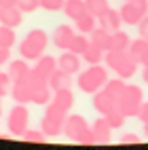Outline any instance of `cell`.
Returning <instances> with one entry per match:
<instances>
[{
    "mask_svg": "<svg viewBox=\"0 0 148 150\" xmlns=\"http://www.w3.org/2000/svg\"><path fill=\"white\" fill-rule=\"evenodd\" d=\"M137 34L148 40V15H144V17H142V21L137 23Z\"/></svg>",
    "mask_w": 148,
    "mask_h": 150,
    "instance_id": "obj_35",
    "label": "cell"
},
{
    "mask_svg": "<svg viewBox=\"0 0 148 150\" xmlns=\"http://www.w3.org/2000/svg\"><path fill=\"white\" fill-rule=\"evenodd\" d=\"M95 19L91 13H85L81 15L78 19H74V25H76V32H81V34H91L93 30H95Z\"/></svg>",
    "mask_w": 148,
    "mask_h": 150,
    "instance_id": "obj_25",
    "label": "cell"
},
{
    "mask_svg": "<svg viewBox=\"0 0 148 150\" xmlns=\"http://www.w3.org/2000/svg\"><path fill=\"white\" fill-rule=\"evenodd\" d=\"M89 127H91V125L85 121V116H81V114H68L66 121H64V131L62 133L68 139H72V142L78 144V139L89 131Z\"/></svg>",
    "mask_w": 148,
    "mask_h": 150,
    "instance_id": "obj_6",
    "label": "cell"
},
{
    "mask_svg": "<svg viewBox=\"0 0 148 150\" xmlns=\"http://www.w3.org/2000/svg\"><path fill=\"white\" fill-rule=\"evenodd\" d=\"M87 47H89V38H87V34H81V32H78V34L72 36L70 45H68V51H72V53H76V55H83Z\"/></svg>",
    "mask_w": 148,
    "mask_h": 150,
    "instance_id": "obj_28",
    "label": "cell"
},
{
    "mask_svg": "<svg viewBox=\"0 0 148 150\" xmlns=\"http://www.w3.org/2000/svg\"><path fill=\"white\" fill-rule=\"evenodd\" d=\"M131 2L140 8V13L142 15H148V0H131Z\"/></svg>",
    "mask_w": 148,
    "mask_h": 150,
    "instance_id": "obj_40",
    "label": "cell"
},
{
    "mask_svg": "<svg viewBox=\"0 0 148 150\" xmlns=\"http://www.w3.org/2000/svg\"><path fill=\"white\" fill-rule=\"evenodd\" d=\"M51 104H55L59 110H64V112H70L72 106H74V93H72V89H59V91H53Z\"/></svg>",
    "mask_w": 148,
    "mask_h": 150,
    "instance_id": "obj_13",
    "label": "cell"
},
{
    "mask_svg": "<svg viewBox=\"0 0 148 150\" xmlns=\"http://www.w3.org/2000/svg\"><path fill=\"white\" fill-rule=\"evenodd\" d=\"M57 68L64 70V72H68L70 76L78 74L81 72V55H76V53H72V51L66 49V51L57 57Z\"/></svg>",
    "mask_w": 148,
    "mask_h": 150,
    "instance_id": "obj_7",
    "label": "cell"
},
{
    "mask_svg": "<svg viewBox=\"0 0 148 150\" xmlns=\"http://www.w3.org/2000/svg\"><path fill=\"white\" fill-rule=\"evenodd\" d=\"M51 87H49V83H42L38 85L34 91H32V104L36 106H47L49 102H51Z\"/></svg>",
    "mask_w": 148,
    "mask_h": 150,
    "instance_id": "obj_24",
    "label": "cell"
},
{
    "mask_svg": "<svg viewBox=\"0 0 148 150\" xmlns=\"http://www.w3.org/2000/svg\"><path fill=\"white\" fill-rule=\"evenodd\" d=\"M127 53H129L133 59H135V62L137 64H144L146 62V57H148V40H146V38H135V40H131L129 42V49H127Z\"/></svg>",
    "mask_w": 148,
    "mask_h": 150,
    "instance_id": "obj_17",
    "label": "cell"
},
{
    "mask_svg": "<svg viewBox=\"0 0 148 150\" xmlns=\"http://www.w3.org/2000/svg\"><path fill=\"white\" fill-rule=\"evenodd\" d=\"M142 102H144V91H142V87H137V85H127L125 91L121 93V97L116 99V108L121 110L125 116H135L137 110H140V106H142Z\"/></svg>",
    "mask_w": 148,
    "mask_h": 150,
    "instance_id": "obj_3",
    "label": "cell"
},
{
    "mask_svg": "<svg viewBox=\"0 0 148 150\" xmlns=\"http://www.w3.org/2000/svg\"><path fill=\"white\" fill-rule=\"evenodd\" d=\"M121 144H140V137H137L135 133H125L121 137Z\"/></svg>",
    "mask_w": 148,
    "mask_h": 150,
    "instance_id": "obj_39",
    "label": "cell"
},
{
    "mask_svg": "<svg viewBox=\"0 0 148 150\" xmlns=\"http://www.w3.org/2000/svg\"><path fill=\"white\" fill-rule=\"evenodd\" d=\"M0 23L8 25V28H19L23 23V13L19 11L17 6H6L0 8Z\"/></svg>",
    "mask_w": 148,
    "mask_h": 150,
    "instance_id": "obj_12",
    "label": "cell"
},
{
    "mask_svg": "<svg viewBox=\"0 0 148 150\" xmlns=\"http://www.w3.org/2000/svg\"><path fill=\"white\" fill-rule=\"evenodd\" d=\"M104 118L108 121V125H110L112 129H121L123 125H125V121H127V116L121 112V110H112V112H108V114H104Z\"/></svg>",
    "mask_w": 148,
    "mask_h": 150,
    "instance_id": "obj_31",
    "label": "cell"
},
{
    "mask_svg": "<svg viewBox=\"0 0 148 150\" xmlns=\"http://www.w3.org/2000/svg\"><path fill=\"white\" fill-rule=\"evenodd\" d=\"M118 13H121V19H123V23L125 25H137L142 21V13H140V8H137L131 0H123V6L118 8Z\"/></svg>",
    "mask_w": 148,
    "mask_h": 150,
    "instance_id": "obj_9",
    "label": "cell"
},
{
    "mask_svg": "<svg viewBox=\"0 0 148 150\" xmlns=\"http://www.w3.org/2000/svg\"><path fill=\"white\" fill-rule=\"evenodd\" d=\"M89 42L95 45L97 49H102V51L106 53L108 49H110V32L108 30H104L102 25L100 28H95L91 34H89Z\"/></svg>",
    "mask_w": 148,
    "mask_h": 150,
    "instance_id": "obj_20",
    "label": "cell"
},
{
    "mask_svg": "<svg viewBox=\"0 0 148 150\" xmlns=\"http://www.w3.org/2000/svg\"><path fill=\"white\" fill-rule=\"evenodd\" d=\"M11 62V49H4V47H0V66H4Z\"/></svg>",
    "mask_w": 148,
    "mask_h": 150,
    "instance_id": "obj_38",
    "label": "cell"
},
{
    "mask_svg": "<svg viewBox=\"0 0 148 150\" xmlns=\"http://www.w3.org/2000/svg\"><path fill=\"white\" fill-rule=\"evenodd\" d=\"M125 87H127V83H125V78H121V76H116V78H108L106 81V85H104V91H108L114 99H118L121 97V93L125 91Z\"/></svg>",
    "mask_w": 148,
    "mask_h": 150,
    "instance_id": "obj_27",
    "label": "cell"
},
{
    "mask_svg": "<svg viewBox=\"0 0 148 150\" xmlns=\"http://www.w3.org/2000/svg\"><path fill=\"white\" fill-rule=\"evenodd\" d=\"M11 95H13V99L17 104H30V102H32V89L28 87V83L23 81V78L17 81V83H13Z\"/></svg>",
    "mask_w": 148,
    "mask_h": 150,
    "instance_id": "obj_19",
    "label": "cell"
},
{
    "mask_svg": "<svg viewBox=\"0 0 148 150\" xmlns=\"http://www.w3.org/2000/svg\"><path fill=\"white\" fill-rule=\"evenodd\" d=\"M66 116L68 112H64V110H59L55 104L49 102L47 104V110H45V116H42V121H40V129H42V133L47 137H55L64 131V121H66Z\"/></svg>",
    "mask_w": 148,
    "mask_h": 150,
    "instance_id": "obj_4",
    "label": "cell"
},
{
    "mask_svg": "<svg viewBox=\"0 0 148 150\" xmlns=\"http://www.w3.org/2000/svg\"><path fill=\"white\" fill-rule=\"evenodd\" d=\"M62 11H64L66 17H70L74 21V19H78L81 15L87 13V6H85V0H66Z\"/></svg>",
    "mask_w": 148,
    "mask_h": 150,
    "instance_id": "obj_22",
    "label": "cell"
},
{
    "mask_svg": "<svg viewBox=\"0 0 148 150\" xmlns=\"http://www.w3.org/2000/svg\"><path fill=\"white\" fill-rule=\"evenodd\" d=\"M106 81H108V68L95 64V66H89L87 70H83V72H78L76 85H78V89H81L83 93L93 95L95 91H100V89L106 85Z\"/></svg>",
    "mask_w": 148,
    "mask_h": 150,
    "instance_id": "obj_2",
    "label": "cell"
},
{
    "mask_svg": "<svg viewBox=\"0 0 148 150\" xmlns=\"http://www.w3.org/2000/svg\"><path fill=\"white\" fill-rule=\"evenodd\" d=\"M8 83H11V78H8V74L0 70V95H2V97L6 95V87H8Z\"/></svg>",
    "mask_w": 148,
    "mask_h": 150,
    "instance_id": "obj_36",
    "label": "cell"
},
{
    "mask_svg": "<svg viewBox=\"0 0 148 150\" xmlns=\"http://www.w3.org/2000/svg\"><path fill=\"white\" fill-rule=\"evenodd\" d=\"M142 66H148V57H146V62H144V64H142Z\"/></svg>",
    "mask_w": 148,
    "mask_h": 150,
    "instance_id": "obj_44",
    "label": "cell"
},
{
    "mask_svg": "<svg viewBox=\"0 0 148 150\" xmlns=\"http://www.w3.org/2000/svg\"><path fill=\"white\" fill-rule=\"evenodd\" d=\"M21 137L25 139V142H34V144H42L47 139V135L42 133V129L40 131H36V129H25V131L21 133Z\"/></svg>",
    "mask_w": 148,
    "mask_h": 150,
    "instance_id": "obj_32",
    "label": "cell"
},
{
    "mask_svg": "<svg viewBox=\"0 0 148 150\" xmlns=\"http://www.w3.org/2000/svg\"><path fill=\"white\" fill-rule=\"evenodd\" d=\"M0 116H2V95H0Z\"/></svg>",
    "mask_w": 148,
    "mask_h": 150,
    "instance_id": "obj_43",
    "label": "cell"
},
{
    "mask_svg": "<svg viewBox=\"0 0 148 150\" xmlns=\"http://www.w3.org/2000/svg\"><path fill=\"white\" fill-rule=\"evenodd\" d=\"M30 72V66H28V59H11L8 62V70H6V74L8 78H11V83H17V81H21V78Z\"/></svg>",
    "mask_w": 148,
    "mask_h": 150,
    "instance_id": "obj_18",
    "label": "cell"
},
{
    "mask_svg": "<svg viewBox=\"0 0 148 150\" xmlns=\"http://www.w3.org/2000/svg\"><path fill=\"white\" fill-rule=\"evenodd\" d=\"M142 81L148 85V66H142Z\"/></svg>",
    "mask_w": 148,
    "mask_h": 150,
    "instance_id": "obj_42",
    "label": "cell"
},
{
    "mask_svg": "<svg viewBox=\"0 0 148 150\" xmlns=\"http://www.w3.org/2000/svg\"><path fill=\"white\" fill-rule=\"evenodd\" d=\"M17 42V36H15V28H8L0 23V47L4 49H13Z\"/></svg>",
    "mask_w": 148,
    "mask_h": 150,
    "instance_id": "obj_29",
    "label": "cell"
},
{
    "mask_svg": "<svg viewBox=\"0 0 148 150\" xmlns=\"http://www.w3.org/2000/svg\"><path fill=\"white\" fill-rule=\"evenodd\" d=\"M30 123V110L25 108V104H15L11 108V112L6 116V127H8V133L13 135H21Z\"/></svg>",
    "mask_w": 148,
    "mask_h": 150,
    "instance_id": "obj_5",
    "label": "cell"
},
{
    "mask_svg": "<svg viewBox=\"0 0 148 150\" xmlns=\"http://www.w3.org/2000/svg\"><path fill=\"white\" fill-rule=\"evenodd\" d=\"M81 59H85V64H87V66L102 64V62H104V51H102V49H97L95 45L89 42V47L85 49V53L81 55Z\"/></svg>",
    "mask_w": 148,
    "mask_h": 150,
    "instance_id": "obj_26",
    "label": "cell"
},
{
    "mask_svg": "<svg viewBox=\"0 0 148 150\" xmlns=\"http://www.w3.org/2000/svg\"><path fill=\"white\" fill-rule=\"evenodd\" d=\"M135 116L140 118L142 123H148V102H142V106H140V110H137Z\"/></svg>",
    "mask_w": 148,
    "mask_h": 150,
    "instance_id": "obj_37",
    "label": "cell"
},
{
    "mask_svg": "<svg viewBox=\"0 0 148 150\" xmlns=\"http://www.w3.org/2000/svg\"><path fill=\"white\" fill-rule=\"evenodd\" d=\"M85 6H87V13H91L93 17H102L110 8L108 0H85Z\"/></svg>",
    "mask_w": 148,
    "mask_h": 150,
    "instance_id": "obj_30",
    "label": "cell"
},
{
    "mask_svg": "<svg viewBox=\"0 0 148 150\" xmlns=\"http://www.w3.org/2000/svg\"><path fill=\"white\" fill-rule=\"evenodd\" d=\"M49 87H51V91H59V89H70L72 87V76L68 74V72H64V70H59V68H55L53 72H51V76H49Z\"/></svg>",
    "mask_w": 148,
    "mask_h": 150,
    "instance_id": "obj_14",
    "label": "cell"
},
{
    "mask_svg": "<svg viewBox=\"0 0 148 150\" xmlns=\"http://www.w3.org/2000/svg\"><path fill=\"white\" fill-rule=\"evenodd\" d=\"M137 66H140V64H137L135 59H133L129 53H127V57L123 59V64L118 66V68L114 70V72H116V76H121V78H125V81H129V78H133V76H135Z\"/></svg>",
    "mask_w": 148,
    "mask_h": 150,
    "instance_id": "obj_21",
    "label": "cell"
},
{
    "mask_svg": "<svg viewBox=\"0 0 148 150\" xmlns=\"http://www.w3.org/2000/svg\"><path fill=\"white\" fill-rule=\"evenodd\" d=\"M6 6H17V0H0V8H6Z\"/></svg>",
    "mask_w": 148,
    "mask_h": 150,
    "instance_id": "obj_41",
    "label": "cell"
},
{
    "mask_svg": "<svg viewBox=\"0 0 148 150\" xmlns=\"http://www.w3.org/2000/svg\"><path fill=\"white\" fill-rule=\"evenodd\" d=\"M97 21H100V25L104 30H108V32H116V30H121L123 25V19H121V13L114 11V8H108V11L102 15V17H97Z\"/></svg>",
    "mask_w": 148,
    "mask_h": 150,
    "instance_id": "obj_15",
    "label": "cell"
},
{
    "mask_svg": "<svg viewBox=\"0 0 148 150\" xmlns=\"http://www.w3.org/2000/svg\"><path fill=\"white\" fill-rule=\"evenodd\" d=\"M91 131L95 135V144H108L110 142V133H112V127L108 125V121L104 116L95 118L93 125H91Z\"/></svg>",
    "mask_w": 148,
    "mask_h": 150,
    "instance_id": "obj_10",
    "label": "cell"
},
{
    "mask_svg": "<svg viewBox=\"0 0 148 150\" xmlns=\"http://www.w3.org/2000/svg\"><path fill=\"white\" fill-rule=\"evenodd\" d=\"M76 32H74V28H70V25H57L55 28V32H53V45L57 47V49H68V45H70V40H72V36H74Z\"/></svg>",
    "mask_w": 148,
    "mask_h": 150,
    "instance_id": "obj_16",
    "label": "cell"
},
{
    "mask_svg": "<svg viewBox=\"0 0 148 150\" xmlns=\"http://www.w3.org/2000/svg\"><path fill=\"white\" fill-rule=\"evenodd\" d=\"M129 42H131L129 34L116 30V32L110 34V49H108V51H127V49H129Z\"/></svg>",
    "mask_w": 148,
    "mask_h": 150,
    "instance_id": "obj_23",
    "label": "cell"
},
{
    "mask_svg": "<svg viewBox=\"0 0 148 150\" xmlns=\"http://www.w3.org/2000/svg\"><path fill=\"white\" fill-rule=\"evenodd\" d=\"M64 2L66 0H40V6L49 13H57V11L64 8Z\"/></svg>",
    "mask_w": 148,
    "mask_h": 150,
    "instance_id": "obj_34",
    "label": "cell"
},
{
    "mask_svg": "<svg viewBox=\"0 0 148 150\" xmlns=\"http://www.w3.org/2000/svg\"><path fill=\"white\" fill-rule=\"evenodd\" d=\"M17 8L25 13H34L36 8H40V0H17Z\"/></svg>",
    "mask_w": 148,
    "mask_h": 150,
    "instance_id": "obj_33",
    "label": "cell"
},
{
    "mask_svg": "<svg viewBox=\"0 0 148 150\" xmlns=\"http://www.w3.org/2000/svg\"><path fill=\"white\" fill-rule=\"evenodd\" d=\"M49 45V36L45 30H30L25 34V38L19 42V55L28 62H36L38 57L45 53V49Z\"/></svg>",
    "mask_w": 148,
    "mask_h": 150,
    "instance_id": "obj_1",
    "label": "cell"
},
{
    "mask_svg": "<svg viewBox=\"0 0 148 150\" xmlns=\"http://www.w3.org/2000/svg\"><path fill=\"white\" fill-rule=\"evenodd\" d=\"M55 68H57V59L51 57V55H45V53H42L40 57L36 59V66H34L32 70H34V72L40 76V78L49 81V76H51V72H53Z\"/></svg>",
    "mask_w": 148,
    "mask_h": 150,
    "instance_id": "obj_11",
    "label": "cell"
},
{
    "mask_svg": "<svg viewBox=\"0 0 148 150\" xmlns=\"http://www.w3.org/2000/svg\"><path fill=\"white\" fill-rule=\"evenodd\" d=\"M93 108L104 116L108 112H112V110H116V99L108 93V91H104V87H102L100 91L93 93Z\"/></svg>",
    "mask_w": 148,
    "mask_h": 150,
    "instance_id": "obj_8",
    "label": "cell"
}]
</instances>
